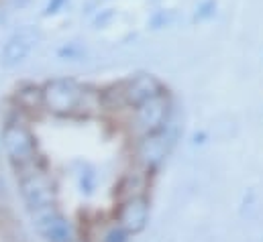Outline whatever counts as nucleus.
<instances>
[{"label": "nucleus", "mask_w": 263, "mask_h": 242, "mask_svg": "<svg viewBox=\"0 0 263 242\" xmlns=\"http://www.w3.org/2000/svg\"><path fill=\"white\" fill-rule=\"evenodd\" d=\"M117 224H121L129 234L141 232L149 222V199L143 193L127 195L117 208Z\"/></svg>", "instance_id": "nucleus-7"}, {"label": "nucleus", "mask_w": 263, "mask_h": 242, "mask_svg": "<svg viewBox=\"0 0 263 242\" xmlns=\"http://www.w3.org/2000/svg\"><path fill=\"white\" fill-rule=\"evenodd\" d=\"M41 88L45 110L53 116H90L94 110H102L100 92L82 86L73 77H53Z\"/></svg>", "instance_id": "nucleus-1"}, {"label": "nucleus", "mask_w": 263, "mask_h": 242, "mask_svg": "<svg viewBox=\"0 0 263 242\" xmlns=\"http://www.w3.org/2000/svg\"><path fill=\"white\" fill-rule=\"evenodd\" d=\"M14 104L21 112H29V114H39L41 110H45L43 104V88L35 86V84H23L16 88L14 92Z\"/></svg>", "instance_id": "nucleus-10"}, {"label": "nucleus", "mask_w": 263, "mask_h": 242, "mask_svg": "<svg viewBox=\"0 0 263 242\" xmlns=\"http://www.w3.org/2000/svg\"><path fill=\"white\" fill-rule=\"evenodd\" d=\"M2 189H4V185L0 183V199H2V195H4V191H2Z\"/></svg>", "instance_id": "nucleus-17"}, {"label": "nucleus", "mask_w": 263, "mask_h": 242, "mask_svg": "<svg viewBox=\"0 0 263 242\" xmlns=\"http://www.w3.org/2000/svg\"><path fill=\"white\" fill-rule=\"evenodd\" d=\"M67 2H69V0H47L41 14H43V16H55V14H60V12L66 8Z\"/></svg>", "instance_id": "nucleus-14"}, {"label": "nucleus", "mask_w": 263, "mask_h": 242, "mask_svg": "<svg viewBox=\"0 0 263 242\" xmlns=\"http://www.w3.org/2000/svg\"><path fill=\"white\" fill-rule=\"evenodd\" d=\"M110 16H112V12H110V8H106V10L102 12V16H100V14L96 16V25H104V23H106Z\"/></svg>", "instance_id": "nucleus-16"}, {"label": "nucleus", "mask_w": 263, "mask_h": 242, "mask_svg": "<svg viewBox=\"0 0 263 242\" xmlns=\"http://www.w3.org/2000/svg\"><path fill=\"white\" fill-rule=\"evenodd\" d=\"M127 240H129V232L121 224H115L112 228H108L106 234H104V238H102V242H127Z\"/></svg>", "instance_id": "nucleus-12"}, {"label": "nucleus", "mask_w": 263, "mask_h": 242, "mask_svg": "<svg viewBox=\"0 0 263 242\" xmlns=\"http://www.w3.org/2000/svg\"><path fill=\"white\" fill-rule=\"evenodd\" d=\"M167 147H170V134L163 128L155 134H147L139 138L137 149H135V159L145 171H153L165 159Z\"/></svg>", "instance_id": "nucleus-8"}, {"label": "nucleus", "mask_w": 263, "mask_h": 242, "mask_svg": "<svg viewBox=\"0 0 263 242\" xmlns=\"http://www.w3.org/2000/svg\"><path fill=\"white\" fill-rule=\"evenodd\" d=\"M37 218V230L43 236L45 242H71L73 240V230L66 216H62L55 208L43 210L35 214Z\"/></svg>", "instance_id": "nucleus-9"}, {"label": "nucleus", "mask_w": 263, "mask_h": 242, "mask_svg": "<svg viewBox=\"0 0 263 242\" xmlns=\"http://www.w3.org/2000/svg\"><path fill=\"white\" fill-rule=\"evenodd\" d=\"M2 147L16 169L33 167L37 159V140L31 128L21 120H8L2 128Z\"/></svg>", "instance_id": "nucleus-3"}, {"label": "nucleus", "mask_w": 263, "mask_h": 242, "mask_svg": "<svg viewBox=\"0 0 263 242\" xmlns=\"http://www.w3.org/2000/svg\"><path fill=\"white\" fill-rule=\"evenodd\" d=\"M163 84L151 73H135L131 77L112 84L100 90L102 108L106 110H123V108H137L139 104L163 94Z\"/></svg>", "instance_id": "nucleus-2"}, {"label": "nucleus", "mask_w": 263, "mask_h": 242, "mask_svg": "<svg viewBox=\"0 0 263 242\" xmlns=\"http://www.w3.org/2000/svg\"><path fill=\"white\" fill-rule=\"evenodd\" d=\"M71 242H82V240H71Z\"/></svg>", "instance_id": "nucleus-18"}, {"label": "nucleus", "mask_w": 263, "mask_h": 242, "mask_svg": "<svg viewBox=\"0 0 263 242\" xmlns=\"http://www.w3.org/2000/svg\"><path fill=\"white\" fill-rule=\"evenodd\" d=\"M78 182H80V189H82V193L90 195V193L94 191V187H96V175H94V171H92V169H86V171H80Z\"/></svg>", "instance_id": "nucleus-11"}, {"label": "nucleus", "mask_w": 263, "mask_h": 242, "mask_svg": "<svg viewBox=\"0 0 263 242\" xmlns=\"http://www.w3.org/2000/svg\"><path fill=\"white\" fill-rule=\"evenodd\" d=\"M172 116V100L167 96V92L139 104L137 108H133L131 114V130L133 134L139 138L147 136V134H155L163 128H167Z\"/></svg>", "instance_id": "nucleus-4"}, {"label": "nucleus", "mask_w": 263, "mask_h": 242, "mask_svg": "<svg viewBox=\"0 0 263 242\" xmlns=\"http://www.w3.org/2000/svg\"><path fill=\"white\" fill-rule=\"evenodd\" d=\"M39 41H41V31L37 27L27 25V27L16 29L6 39V43H4V47L0 51V63H2V67L12 69V67L21 65L23 61L33 53V49L39 45Z\"/></svg>", "instance_id": "nucleus-6"}, {"label": "nucleus", "mask_w": 263, "mask_h": 242, "mask_svg": "<svg viewBox=\"0 0 263 242\" xmlns=\"http://www.w3.org/2000/svg\"><path fill=\"white\" fill-rule=\"evenodd\" d=\"M25 171V169H23ZM21 195L27 204V208L33 214H39L43 210H49L55 206V182L49 173L41 169H31L21 175Z\"/></svg>", "instance_id": "nucleus-5"}, {"label": "nucleus", "mask_w": 263, "mask_h": 242, "mask_svg": "<svg viewBox=\"0 0 263 242\" xmlns=\"http://www.w3.org/2000/svg\"><path fill=\"white\" fill-rule=\"evenodd\" d=\"M151 25H153V29H159V27L167 25V12H165V10L155 12V14H153V18H151Z\"/></svg>", "instance_id": "nucleus-15"}, {"label": "nucleus", "mask_w": 263, "mask_h": 242, "mask_svg": "<svg viewBox=\"0 0 263 242\" xmlns=\"http://www.w3.org/2000/svg\"><path fill=\"white\" fill-rule=\"evenodd\" d=\"M216 12V0H202L196 6V21H206L214 16Z\"/></svg>", "instance_id": "nucleus-13"}]
</instances>
